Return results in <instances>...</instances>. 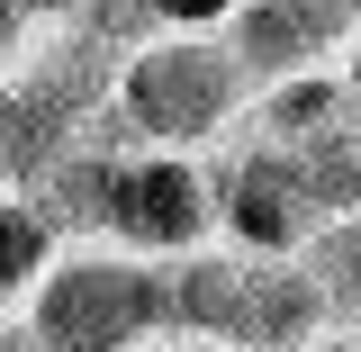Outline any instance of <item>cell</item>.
<instances>
[{
    "instance_id": "8992f818",
    "label": "cell",
    "mask_w": 361,
    "mask_h": 352,
    "mask_svg": "<svg viewBox=\"0 0 361 352\" xmlns=\"http://www.w3.org/2000/svg\"><path fill=\"white\" fill-rule=\"evenodd\" d=\"M325 334H334V316L316 298V280L298 271V253H244L226 352H307V344H325Z\"/></svg>"
},
{
    "instance_id": "7c38bea8",
    "label": "cell",
    "mask_w": 361,
    "mask_h": 352,
    "mask_svg": "<svg viewBox=\"0 0 361 352\" xmlns=\"http://www.w3.org/2000/svg\"><path fill=\"white\" fill-rule=\"evenodd\" d=\"M307 352H361V325H334L325 344H307Z\"/></svg>"
},
{
    "instance_id": "30bf717a",
    "label": "cell",
    "mask_w": 361,
    "mask_h": 352,
    "mask_svg": "<svg viewBox=\"0 0 361 352\" xmlns=\"http://www.w3.org/2000/svg\"><path fill=\"white\" fill-rule=\"evenodd\" d=\"M54 253H63V244L27 217V199H9V190H0V308H9V298L27 308V289L45 280V262H54Z\"/></svg>"
},
{
    "instance_id": "5b68a950",
    "label": "cell",
    "mask_w": 361,
    "mask_h": 352,
    "mask_svg": "<svg viewBox=\"0 0 361 352\" xmlns=\"http://www.w3.org/2000/svg\"><path fill=\"white\" fill-rule=\"evenodd\" d=\"M208 190H217V235L235 244V253H298V244L316 235V208H307V190H298V163L271 154V145H253V135L208 172Z\"/></svg>"
},
{
    "instance_id": "9a60e30c",
    "label": "cell",
    "mask_w": 361,
    "mask_h": 352,
    "mask_svg": "<svg viewBox=\"0 0 361 352\" xmlns=\"http://www.w3.org/2000/svg\"><path fill=\"white\" fill-rule=\"evenodd\" d=\"M73 9H82V0H37V18H73Z\"/></svg>"
},
{
    "instance_id": "2e32d148",
    "label": "cell",
    "mask_w": 361,
    "mask_h": 352,
    "mask_svg": "<svg viewBox=\"0 0 361 352\" xmlns=\"http://www.w3.org/2000/svg\"><path fill=\"white\" fill-rule=\"evenodd\" d=\"M180 352H217V344H180Z\"/></svg>"
},
{
    "instance_id": "6da1fadb",
    "label": "cell",
    "mask_w": 361,
    "mask_h": 352,
    "mask_svg": "<svg viewBox=\"0 0 361 352\" xmlns=\"http://www.w3.org/2000/svg\"><path fill=\"white\" fill-rule=\"evenodd\" d=\"M244 118H253V82L226 54V37H154L118 63V99L90 118V145H109V154H199Z\"/></svg>"
},
{
    "instance_id": "8fae6325",
    "label": "cell",
    "mask_w": 361,
    "mask_h": 352,
    "mask_svg": "<svg viewBox=\"0 0 361 352\" xmlns=\"http://www.w3.org/2000/svg\"><path fill=\"white\" fill-rule=\"evenodd\" d=\"M235 0H154V28H226Z\"/></svg>"
},
{
    "instance_id": "9c48e42d",
    "label": "cell",
    "mask_w": 361,
    "mask_h": 352,
    "mask_svg": "<svg viewBox=\"0 0 361 352\" xmlns=\"http://www.w3.org/2000/svg\"><path fill=\"white\" fill-rule=\"evenodd\" d=\"M298 271L316 280V298L334 325H361V217H325L298 244Z\"/></svg>"
},
{
    "instance_id": "4fadbf2b",
    "label": "cell",
    "mask_w": 361,
    "mask_h": 352,
    "mask_svg": "<svg viewBox=\"0 0 361 352\" xmlns=\"http://www.w3.org/2000/svg\"><path fill=\"white\" fill-rule=\"evenodd\" d=\"M0 352H45V344L27 334V325H0Z\"/></svg>"
},
{
    "instance_id": "52a82bcc",
    "label": "cell",
    "mask_w": 361,
    "mask_h": 352,
    "mask_svg": "<svg viewBox=\"0 0 361 352\" xmlns=\"http://www.w3.org/2000/svg\"><path fill=\"white\" fill-rule=\"evenodd\" d=\"M118 163L127 154H109V145H63L37 181H18L9 199H27V217L54 235V244H73V235H109V190H118Z\"/></svg>"
},
{
    "instance_id": "ba28073f",
    "label": "cell",
    "mask_w": 361,
    "mask_h": 352,
    "mask_svg": "<svg viewBox=\"0 0 361 352\" xmlns=\"http://www.w3.org/2000/svg\"><path fill=\"white\" fill-rule=\"evenodd\" d=\"M353 127H361V109L343 90V73H298V82L253 99V145H271V154H316V145H334Z\"/></svg>"
},
{
    "instance_id": "3957f363",
    "label": "cell",
    "mask_w": 361,
    "mask_h": 352,
    "mask_svg": "<svg viewBox=\"0 0 361 352\" xmlns=\"http://www.w3.org/2000/svg\"><path fill=\"white\" fill-rule=\"evenodd\" d=\"M217 235V190L199 154H127L109 190V244H127L135 262H180L208 253Z\"/></svg>"
},
{
    "instance_id": "277c9868",
    "label": "cell",
    "mask_w": 361,
    "mask_h": 352,
    "mask_svg": "<svg viewBox=\"0 0 361 352\" xmlns=\"http://www.w3.org/2000/svg\"><path fill=\"white\" fill-rule=\"evenodd\" d=\"M353 37H361L353 0H235V18H226V54L262 90L298 82V73H325Z\"/></svg>"
},
{
    "instance_id": "7a4b0ae2",
    "label": "cell",
    "mask_w": 361,
    "mask_h": 352,
    "mask_svg": "<svg viewBox=\"0 0 361 352\" xmlns=\"http://www.w3.org/2000/svg\"><path fill=\"white\" fill-rule=\"evenodd\" d=\"M45 352H145L163 344V262L135 253H54L18 316Z\"/></svg>"
},
{
    "instance_id": "5bb4252c",
    "label": "cell",
    "mask_w": 361,
    "mask_h": 352,
    "mask_svg": "<svg viewBox=\"0 0 361 352\" xmlns=\"http://www.w3.org/2000/svg\"><path fill=\"white\" fill-rule=\"evenodd\" d=\"M0 181H9V82H0Z\"/></svg>"
}]
</instances>
